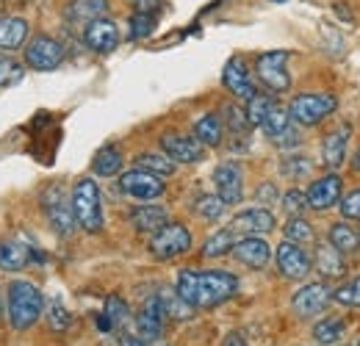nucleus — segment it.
I'll use <instances>...</instances> for the list:
<instances>
[{
    "label": "nucleus",
    "instance_id": "18",
    "mask_svg": "<svg viewBox=\"0 0 360 346\" xmlns=\"http://www.w3.org/2000/svg\"><path fill=\"white\" fill-rule=\"evenodd\" d=\"M222 84H225L227 91H230L233 97H238V100H250V97L258 94V89H255L252 78H250V70L244 67L241 58H230V61H227L225 72H222Z\"/></svg>",
    "mask_w": 360,
    "mask_h": 346
},
{
    "label": "nucleus",
    "instance_id": "4",
    "mask_svg": "<svg viewBox=\"0 0 360 346\" xmlns=\"http://www.w3.org/2000/svg\"><path fill=\"white\" fill-rule=\"evenodd\" d=\"M191 250V233L180 222H167L161 230L150 236V252L158 260H172Z\"/></svg>",
    "mask_w": 360,
    "mask_h": 346
},
{
    "label": "nucleus",
    "instance_id": "17",
    "mask_svg": "<svg viewBox=\"0 0 360 346\" xmlns=\"http://www.w3.org/2000/svg\"><path fill=\"white\" fill-rule=\"evenodd\" d=\"M84 42L94 53H111L120 44V28L108 17H97L84 28Z\"/></svg>",
    "mask_w": 360,
    "mask_h": 346
},
{
    "label": "nucleus",
    "instance_id": "51",
    "mask_svg": "<svg viewBox=\"0 0 360 346\" xmlns=\"http://www.w3.org/2000/svg\"><path fill=\"white\" fill-rule=\"evenodd\" d=\"M274 3H283V0H274Z\"/></svg>",
    "mask_w": 360,
    "mask_h": 346
},
{
    "label": "nucleus",
    "instance_id": "49",
    "mask_svg": "<svg viewBox=\"0 0 360 346\" xmlns=\"http://www.w3.org/2000/svg\"><path fill=\"white\" fill-rule=\"evenodd\" d=\"M120 346H144L141 338H134V335H122L120 338Z\"/></svg>",
    "mask_w": 360,
    "mask_h": 346
},
{
    "label": "nucleus",
    "instance_id": "45",
    "mask_svg": "<svg viewBox=\"0 0 360 346\" xmlns=\"http://www.w3.org/2000/svg\"><path fill=\"white\" fill-rule=\"evenodd\" d=\"M341 214L347 219H360V188L349 191L347 197H341Z\"/></svg>",
    "mask_w": 360,
    "mask_h": 346
},
{
    "label": "nucleus",
    "instance_id": "8",
    "mask_svg": "<svg viewBox=\"0 0 360 346\" xmlns=\"http://www.w3.org/2000/svg\"><path fill=\"white\" fill-rule=\"evenodd\" d=\"M61 61H64V44L58 39H53V37L39 34V37H34L31 42L25 44V64L31 70H37V72H50Z\"/></svg>",
    "mask_w": 360,
    "mask_h": 346
},
{
    "label": "nucleus",
    "instance_id": "13",
    "mask_svg": "<svg viewBox=\"0 0 360 346\" xmlns=\"http://www.w3.org/2000/svg\"><path fill=\"white\" fill-rule=\"evenodd\" d=\"M330 300H333V291H330L324 283H308V286H302V288L291 297V307H294L297 316L314 319V316H319V313L327 307Z\"/></svg>",
    "mask_w": 360,
    "mask_h": 346
},
{
    "label": "nucleus",
    "instance_id": "36",
    "mask_svg": "<svg viewBox=\"0 0 360 346\" xmlns=\"http://www.w3.org/2000/svg\"><path fill=\"white\" fill-rule=\"evenodd\" d=\"M47 324H50V330H53V333H67V330H70V324H72L70 310L58 302V300H53V302L47 305Z\"/></svg>",
    "mask_w": 360,
    "mask_h": 346
},
{
    "label": "nucleus",
    "instance_id": "10",
    "mask_svg": "<svg viewBox=\"0 0 360 346\" xmlns=\"http://www.w3.org/2000/svg\"><path fill=\"white\" fill-rule=\"evenodd\" d=\"M264 133L269 136L271 144L288 150V147H297L300 144V133H297V122L291 120L288 108H280V105H271L266 120H264Z\"/></svg>",
    "mask_w": 360,
    "mask_h": 346
},
{
    "label": "nucleus",
    "instance_id": "50",
    "mask_svg": "<svg viewBox=\"0 0 360 346\" xmlns=\"http://www.w3.org/2000/svg\"><path fill=\"white\" fill-rule=\"evenodd\" d=\"M352 167H355V169L360 172V147L355 150V155H352Z\"/></svg>",
    "mask_w": 360,
    "mask_h": 346
},
{
    "label": "nucleus",
    "instance_id": "43",
    "mask_svg": "<svg viewBox=\"0 0 360 346\" xmlns=\"http://www.w3.org/2000/svg\"><path fill=\"white\" fill-rule=\"evenodd\" d=\"M280 169H283L285 177H294V180H297V177L311 172V161H308L305 155H285L283 164H280Z\"/></svg>",
    "mask_w": 360,
    "mask_h": 346
},
{
    "label": "nucleus",
    "instance_id": "12",
    "mask_svg": "<svg viewBox=\"0 0 360 346\" xmlns=\"http://www.w3.org/2000/svg\"><path fill=\"white\" fill-rule=\"evenodd\" d=\"M214 186H217V197L225 205H238L244 197V177H241V167L225 161L214 169Z\"/></svg>",
    "mask_w": 360,
    "mask_h": 346
},
{
    "label": "nucleus",
    "instance_id": "14",
    "mask_svg": "<svg viewBox=\"0 0 360 346\" xmlns=\"http://www.w3.org/2000/svg\"><path fill=\"white\" fill-rule=\"evenodd\" d=\"M169 316H167V310H164V302H161V297L155 294V297H150L144 307L139 310V316H136V330H139V338L141 341H158L161 338V333H164V321H167Z\"/></svg>",
    "mask_w": 360,
    "mask_h": 346
},
{
    "label": "nucleus",
    "instance_id": "30",
    "mask_svg": "<svg viewBox=\"0 0 360 346\" xmlns=\"http://www.w3.org/2000/svg\"><path fill=\"white\" fill-rule=\"evenodd\" d=\"M136 167L158 174V177H167V174L175 172V161H172L164 150H161V153H141V155L136 158Z\"/></svg>",
    "mask_w": 360,
    "mask_h": 346
},
{
    "label": "nucleus",
    "instance_id": "29",
    "mask_svg": "<svg viewBox=\"0 0 360 346\" xmlns=\"http://www.w3.org/2000/svg\"><path fill=\"white\" fill-rule=\"evenodd\" d=\"M91 169L100 174V177H111V174H117L122 169V153L117 150V147H103L97 155H94V161H91Z\"/></svg>",
    "mask_w": 360,
    "mask_h": 346
},
{
    "label": "nucleus",
    "instance_id": "11",
    "mask_svg": "<svg viewBox=\"0 0 360 346\" xmlns=\"http://www.w3.org/2000/svg\"><path fill=\"white\" fill-rule=\"evenodd\" d=\"M274 258H277V271H280L283 277H288V280H302V277H308V271L314 269L311 255H308L300 244H294V241H288V238L277 247Z\"/></svg>",
    "mask_w": 360,
    "mask_h": 346
},
{
    "label": "nucleus",
    "instance_id": "6",
    "mask_svg": "<svg viewBox=\"0 0 360 346\" xmlns=\"http://www.w3.org/2000/svg\"><path fill=\"white\" fill-rule=\"evenodd\" d=\"M338 100L335 94H297L288 103V114L297 125H319L324 117H330L335 111Z\"/></svg>",
    "mask_w": 360,
    "mask_h": 346
},
{
    "label": "nucleus",
    "instance_id": "41",
    "mask_svg": "<svg viewBox=\"0 0 360 346\" xmlns=\"http://www.w3.org/2000/svg\"><path fill=\"white\" fill-rule=\"evenodd\" d=\"M283 208H285L288 217H302L305 208H308V197H305V191H300V188L285 191V194H283Z\"/></svg>",
    "mask_w": 360,
    "mask_h": 346
},
{
    "label": "nucleus",
    "instance_id": "5",
    "mask_svg": "<svg viewBox=\"0 0 360 346\" xmlns=\"http://www.w3.org/2000/svg\"><path fill=\"white\" fill-rule=\"evenodd\" d=\"M42 211H45L50 227L58 233V236H70L75 230V214H72V200H67L64 194V186H47L42 191Z\"/></svg>",
    "mask_w": 360,
    "mask_h": 346
},
{
    "label": "nucleus",
    "instance_id": "9",
    "mask_svg": "<svg viewBox=\"0 0 360 346\" xmlns=\"http://www.w3.org/2000/svg\"><path fill=\"white\" fill-rule=\"evenodd\" d=\"M120 188L139 203H150V200H158L164 194V180L158 174L147 172V169H128L120 177Z\"/></svg>",
    "mask_w": 360,
    "mask_h": 346
},
{
    "label": "nucleus",
    "instance_id": "15",
    "mask_svg": "<svg viewBox=\"0 0 360 346\" xmlns=\"http://www.w3.org/2000/svg\"><path fill=\"white\" fill-rule=\"evenodd\" d=\"M341 191H344V183H341L338 174L330 172V174H324V177H319V180H314V183L308 186V191H305L308 208H314V211H327V208L338 205V203H341Z\"/></svg>",
    "mask_w": 360,
    "mask_h": 346
},
{
    "label": "nucleus",
    "instance_id": "7",
    "mask_svg": "<svg viewBox=\"0 0 360 346\" xmlns=\"http://www.w3.org/2000/svg\"><path fill=\"white\" fill-rule=\"evenodd\" d=\"M285 61H288V53H283V50L264 53L255 61V72H258L261 84L269 89V91H274V94H283V91L291 89V75H288Z\"/></svg>",
    "mask_w": 360,
    "mask_h": 346
},
{
    "label": "nucleus",
    "instance_id": "42",
    "mask_svg": "<svg viewBox=\"0 0 360 346\" xmlns=\"http://www.w3.org/2000/svg\"><path fill=\"white\" fill-rule=\"evenodd\" d=\"M153 28H155V17H153V14L136 11L134 17H131V39H144V37H150Z\"/></svg>",
    "mask_w": 360,
    "mask_h": 346
},
{
    "label": "nucleus",
    "instance_id": "19",
    "mask_svg": "<svg viewBox=\"0 0 360 346\" xmlns=\"http://www.w3.org/2000/svg\"><path fill=\"white\" fill-rule=\"evenodd\" d=\"M233 255L238 263H244L250 269H264L271 258V250L261 236H244L241 241L233 244Z\"/></svg>",
    "mask_w": 360,
    "mask_h": 346
},
{
    "label": "nucleus",
    "instance_id": "33",
    "mask_svg": "<svg viewBox=\"0 0 360 346\" xmlns=\"http://www.w3.org/2000/svg\"><path fill=\"white\" fill-rule=\"evenodd\" d=\"M233 244H236L233 230H217L214 236L205 238V244H202V255H205V258H222V255H227V252H233Z\"/></svg>",
    "mask_w": 360,
    "mask_h": 346
},
{
    "label": "nucleus",
    "instance_id": "24",
    "mask_svg": "<svg viewBox=\"0 0 360 346\" xmlns=\"http://www.w3.org/2000/svg\"><path fill=\"white\" fill-rule=\"evenodd\" d=\"M131 222L139 233H155L169 222V214L161 205H141L131 211Z\"/></svg>",
    "mask_w": 360,
    "mask_h": 346
},
{
    "label": "nucleus",
    "instance_id": "32",
    "mask_svg": "<svg viewBox=\"0 0 360 346\" xmlns=\"http://www.w3.org/2000/svg\"><path fill=\"white\" fill-rule=\"evenodd\" d=\"M285 238L288 241H294V244H314L316 241V230H314V224L308 222V219H302V217H291L288 222H285Z\"/></svg>",
    "mask_w": 360,
    "mask_h": 346
},
{
    "label": "nucleus",
    "instance_id": "44",
    "mask_svg": "<svg viewBox=\"0 0 360 346\" xmlns=\"http://www.w3.org/2000/svg\"><path fill=\"white\" fill-rule=\"evenodd\" d=\"M103 313L111 319V324H114V327H120V324L128 319V302H125V300H120V297H108Z\"/></svg>",
    "mask_w": 360,
    "mask_h": 346
},
{
    "label": "nucleus",
    "instance_id": "31",
    "mask_svg": "<svg viewBox=\"0 0 360 346\" xmlns=\"http://www.w3.org/2000/svg\"><path fill=\"white\" fill-rule=\"evenodd\" d=\"M344 333H347V324L341 319H333V316L330 319H321L314 327V338L321 346H335L344 338Z\"/></svg>",
    "mask_w": 360,
    "mask_h": 346
},
{
    "label": "nucleus",
    "instance_id": "37",
    "mask_svg": "<svg viewBox=\"0 0 360 346\" xmlns=\"http://www.w3.org/2000/svg\"><path fill=\"white\" fill-rule=\"evenodd\" d=\"M158 297H161V302H164L167 316H172V319H188L191 310H194L188 302H183V297H180L178 291H161Z\"/></svg>",
    "mask_w": 360,
    "mask_h": 346
},
{
    "label": "nucleus",
    "instance_id": "39",
    "mask_svg": "<svg viewBox=\"0 0 360 346\" xmlns=\"http://www.w3.org/2000/svg\"><path fill=\"white\" fill-rule=\"evenodd\" d=\"M333 300L338 305H344V307H360V277L344 283L341 288H335L333 291Z\"/></svg>",
    "mask_w": 360,
    "mask_h": 346
},
{
    "label": "nucleus",
    "instance_id": "23",
    "mask_svg": "<svg viewBox=\"0 0 360 346\" xmlns=\"http://www.w3.org/2000/svg\"><path fill=\"white\" fill-rule=\"evenodd\" d=\"M28 260H31L28 244H22L17 238H8L0 244V269L3 271H20L28 266Z\"/></svg>",
    "mask_w": 360,
    "mask_h": 346
},
{
    "label": "nucleus",
    "instance_id": "2",
    "mask_svg": "<svg viewBox=\"0 0 360 346\" xmlns=\"http://www.w3.org/2000/svg\"><path fill=\"white\" fill-rule=\"evenodd\" d=\"M45 313L42 291L31 280H14L8 286V321L14 330H28Z\"/></svg>",
    "mask_w": 360,
    "mask_h": 346
},
{
    "label": "nucleus",
    "instance_id": "38",
    "mask_svg": "<svg viewBox=\"0 0 360 346\" xmlns=\"http://www.w3.org/2000/svg\"><path fill=\"white\" fill-rule=\"evenodd\" d=\"M25 78V67L14 58H0V89H8Z\"/></svg>",
    "mask_w": 360,
    "mask_h": 346
},
{
    "label": "nucleus",
    "instance_id": "47",
    "mask_svg": "<svg viewBox=\"0 0 360 346\" xmlns=\"http://www.w3.org/2000/svg\"><path fill=\"white\" fill-rule=\"evenodd\" d=\"M131 6H134L136 11H147V14H153V11L161 6V0H131Z\"/></svg>",
    "mask_w": 360,
    "mask_h": 346
},
{
    "label": "nucleus",
    "instance_id": "35",
    "mask_svg": "<svg viewBox=\"0 0 360 346\" xmlns=\"http://www.w3.org/2000/svg\"><path fill=\"white\" fill-rule=\"evenodd\" d=\"M274 105L266 94H255V97H250L247 100V120H250V125L252 128H261L264 125V120H266V114H269V108Z\"/></svg>",
    "mask_w": 360,
    "mask_h": 346
},
{
    "label": "nucleus",
    "instance_id": "46",
    "mask_svg": "<svg viewBox=\"0 0 360 346\" xmlns=\"http://www.w3.org/2000/svg\"><path fill=\"white\" fill-rule=\"evenodd\" d=\"M277 200V188L271 186V183H264L261 188H258V203H264V205H271Z\"/></svg>",
    "mask_w": 360,
    "mask_h": 346
},
{
    "label": "nucleus",
    "instance_id": "48",
    "mask_svg": "<svg viewBox=\"0 0 360 346\" xmlns=\"http://www.w3.org/2000/svg\"><path fill=\"white\" fill-rule=\"evenodd\" d=\"M222 346H247V341H244L238 333H230L225 341H222Z\"/></svg>",
    "mask_w": 360,
    "mask_h": 346
},
{
    "label": "nucleus",
    "instance_id": "27",
    "mask_svg": "<svg viewBox=\"0 0 360 346\" xmlns=\"http://www.w3.org/2000/svg\"><path fill=\"white\" fill-rule=\"evenodd\" d=\"M330 244L341 252V255H352L360 250V233H355L347 222H335L330 227Z\"/></svg>",
    "mask_w": 360,
    "mask_h": 346
},
{
    "label": "nucleus",
    "instance_id": "28",
    "mask_svg": "<svg viewBox=\"0 0 360 346\" xmlns=\"http://www.w3.org/2000/svg\"><path fill=\"white\" fill-rule=\"evenodd\" d=\"M105 11H108V0H75L70 8H67V17L72 20V23H86L89 25L91 20H97V17H105Z\"/></svg>",
    "mask_w": 360,
    "mask_h": 346
},
{
    "label": "nucleus",
    "instance_id": "3",
    "mask_svg": "<svg viewBox=\"0 0 360 346\" xmlns=\"http://www.w3.org/2000/svg\"><path fill=\"white\" fill-rule=\"evenodd\" d=\"M72 200V214L78 227H84L86 233H100L103 230V200H100V188L91 177H81L70 194Z\"/></svg>",
    "mask_w": 360,
    "mask_h": 346
},
{
    "label": "nucleus",
    "instance_id": "16",
    "mask_svg": "<svg viewBox=\"0 0 360 346\" xmlns=\"http://www.w3.org/2000/svg\"><path fill=\"white\" fill-rule=\"evenodd\" d=\"M161 150L175 164H197V161H202V144L194 136H186V133H164L161 136Z\"/></svg>",
    "mask_w": 360,
    "mask_h": 346
},
{
    "label": "nucleus",
    "instance_id": "22",
    "mask_svg": "<svg viewBox=\"0 0 360 346\" xmlns=\"http://www.w3.org/2000/svg\"><path fill=\"white\" fill-rule=\"evenodd\" d=\"M28 39V23L22 17H0V50H20Z\"/></svg>",
    "mask_w": 360,
    "mask_h": 346
},
{
    "label": "nucleus",
    "instance_id": "25",
    "mask_svg": "<svg viewBox=\"0 0 360 346\" xmlns=\"http://www.w3.org/2000/svg\"><path fill=\"white\" fill-rule=\"evenodd\" d=\"M194 139L202 144V147H219L222 139H225V125L217 114H205L197 120L194 125Z\"/></svg>",
    "mask_w": 360,
    "mask_h": 346
},
{
    "label": "nucleus",
    "instance_id": "26",
    "mask_svg": "<svg viewBox=\"0 0 360 346\" xmlns=\"http://www.w3.org/2000/svg\"><path fill=\"white\" fill-rule=\"evenodd\" d=\"M316 269L321 271V277H341L344 271H347V266H344V255L333 247V244H321L319 250H316Z\"/></svg>",
    "mask_w": 360,
    "mask_h": 346
},
{
    "label": "nucleus",
    "instance_id": "20",
    "mask_svg": "<svg viewBox=\"0 0 360 346\" xmlns=\"http://www.w3.org/2000/svg\"><path fill=\"white\" fill-rule=\"evenodd\" d=\"M233 233H244V236H266L274 230V217L266 208H247L241 214L233 217Z\"/></svg>",
    "mask_w": 360,
    "mask_h": 346
},
{
    "label": "nucleus",
    "instance_id": "40",
    "mask_svg": "<svg viewBox=\"0 0 360 346\" xmlns=\"http://www.w3.org/2000/svg\"><path fill=\"white\" fill-rule=\"evenodd\" d=\"M222 111H225V120H227L230 133H241V136H247V130L252 128L250 120H247V111L238 108V105H225Z\"/></svg>",
    "mask_w": 360,
    "mask_h": 346
},
{
    "label": "nucleus",
    "instance_id": "21",
    "mask_svg": "<svg viewBox=\"0 0 360 346\" xmlns=\"http://www.w3.org/2000/svg\"><path fill=\"white\" fill-rule=\"evenodd\" d=\"M347 139H349V128L341 125L333 133H327L321 139V164L327 169H338L347 161Z\"/></svg>",
    "mask_w": 360,
    "mask_h": 346
},
{
    "label": "nucleus",
    "instance_id": "34",
    "mask_svg": "<svg viewBox=\"0 0 360 346\" xmlns=\"http://www.w3.org/2000/svg\"><path fill=\"white\" fill-rule=\"evenodd\" d=\"M194 211H197V217L205 219V222H217V219L225 214V203L217 194H202V197H197Z\"/></svg>",
    "mask_w": 360,
    "mask_h": 346
},
{
    "label": "nucleus",
    "instance_id": "1",
    "mask_svg": "<svg viewBox=\"0 0 360 346\" xmlns=\"http://www.w3.org/2000/svg\"><path fill=\"white\" fill-rule=\"evenodd\" d=\"M183 302L191 307L208 310L217 305L227 302L236 291H238V277L230 271H191L183 269L178 274V286H175Z\"/></svg>",
    "mask_w": 360,
    "mask_h": 346
}]
</instances>
